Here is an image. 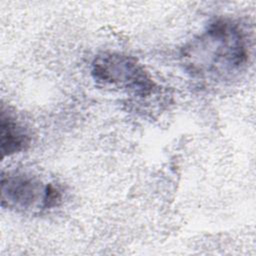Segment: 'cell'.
<instances>
[{
  "label": "cell",
  "mask_w": 256,
  "mask_h": 256,
  "mask_svg": "<svg viewBox=\"0 0 256 256\" xmlns=\"http://www.w3.org/2000/svg\"><path fill=\"white\" fill-rule=\"evenodd\" d=\"M180 59L193 78L214 82L230 79L248 61L246 35L235 21L216 19L181 49Z\"/></svg>",
  "instance_id": "obj_1"
},
{
  "label": "cell",
  "mask_w": 256,
  "mask_h": 256,
  "mask_svg": "<svg viewBox=\"0 0 256 256\" xmlns=\"http://www.w3.org/2000/svg\"><path fill=\"white\" fill-rule=\"evenodd\" d=\"M94 80L104 86L118 88L137 96H148L155 83L138 60L130 55L104 52L92 62Z\"/></svg>",
  "instance_id": "obj_2"
},
{
  "label": "cell",
  "mask_w": 256,
  "mask_h": 256,
  "mask_svg": "<svg viewBox=\"0 0 256 256\" xmlns=\"http://www.w3.org/2000/svg\"><path fill=\"white\" fill-rule=\"evenodd\" d=\"M48 186L32 175L8 173L1 178V205L18 211L45 208Z\"/></svg>",
  "instance_id": "obj_3"
},
{
  "label": "cell",
  "mask_w": 256,
  "mask_h": 256,
  "mask_svg": "<svg viewBox=\"0 0 256 256\" xmlns=\"http://www.w3.org/2000/svg\"><path fill=\"white\" fill-rule=\"evenodd\" d=\"M0 120L2 158L26 150L30 145V137L25 129L3 110Z\"/></svg>",
  "instance_id": "obj_4"
}]
</instances>
